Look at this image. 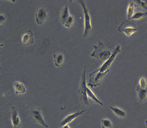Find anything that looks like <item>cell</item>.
Returning <instances> with one entry per match:
<instances>
[{
  "label": "cell",
  "mask_w": 147,
  "mask_h": 128,
  "mask_svg": "<svg viewBox=\"0 0 147 128\" xmlns=\"http://www.w3.org/2000/svg\"><path fill=\"white\" fill-rule=\"evenodd\" d=\"M120 46L117 44L110 58L107 61H105L100 67L89 74L88 86L93 88L100 85L106 74L109 72L111 65L113 64L115 57L120 52Z\"/></svg>",
  "instance_id": "obj_1"
},
{
  "label": "cell",
  "mask_w": 147,
  "mask_h": 128,
  "mask_svg": "<svg viewBox=\"0 0 147 128\" xmlns=\"http://www.w3.org/2000/svg\"><path fill=\"white\" fill-rule=\"evenodd\" d=\"M94 50L90 54V56L95 58L100 62L107 61L111 55L109 50L107 49L103 43L99 40L98 45H93Z\"/></svg>",
  "instance_id": "obj_2"
},
{
  "label": "cell",
  "mask_w": 147,
  "mask_h": 128,
  "mask_svg": "<svg viewBox=\"0 0 147 128\" xmlns=\"http://www.w3.org/2000/svg\"><path fill=\"white\" fill-rule=\"evenodd\" d=\"M86 66H85L83 73L81 76V79L80 82V86L78 90V93L79 95L80 101L82 104L86 106L90 105V102L88 99L87 94V85L86 80Z\"/></svg>",
  "instance_id": "obj_3"
},
{
  "label": "cell",
  "mask_w": 147,
  "mask_h": 128,
  "mask_svg": "<svg viewBox=\"0 0 147 128\" xmlns=\"http://www.w3.org/2000/svg\"><path fill=\"white\" fill-rule=\"evenodd\" d=\"M81 6L83 9V13L84 17V37L87 36L92 31V24L90 14L88 12V9L86 7V3L84 1H79Z\"/></svg>",
  "instance_id": "obj_4"
},
{
  "label": "cell",
  "mask_w": 147,
  "mask_h": 128,
  "mask_svg": "<svg viewBox=\"0 0 147 128\" xmlns=\"http://www.w3.org/2000/svg\"><path fill=\"white\" fill-rule=\"evenodd\" d=\"M30 118L31 120L36 124H39L43 126L44 128H48V125L45 121L41 110L38 108L31 109L30 112Z\"/></svg>",
  "instance_id": "obj_5"
},
{
  "label": "cell",
  "mask_w": 147,
  "mask_h": 128,
  "mask_svg": "<svg viewBox=\"0 0 147 128\" xmlns=\"http://www.w3.org/2000/svg\"><path fill=\"white\" fill-rule=\"evenodd\" d=\"M11 119L13 128H21L22 123L19 116L18 110L16 106H12L11 111L8 113Z\"/></svg>",
  "instance_id": "obj_6"
},
{
  "label": "cell",
  "mask_w": 147,
  "mask_h": 128,
  "mask_svg": "<svg viewBox=\"0 0 147 128\" xmlns=\"http://www.w3.org/2000/svg\"><path fill=\"white\" fill-rule=\"evenodd\" d=\"M127 20L123 21L121 24L120 25L118 29V31L123 32L127 36H131L133 34H134L138 30V28L132 26L127 23Z\"/></svg>",
  "instance_id": "obj_7"
},
{
  "label": "cell",
  "mask_w": 147,
  "mask_h": 128,
  "mask_svg": "<svg viewBox=\"0 0 147 128\" xmlns=\"http://www.w3.org/2000/svg\"><path fill=\"white\" fill-rule=\"evenodd\" d=\"M48 12L43 7H40L37 9L35 14V19L37 24L42 25L48 18Z\"/></svg>",
  "instance_id": "obj_8"
},
{
  "label": "cell",
  "mask_w": 147,
  "mask_h": 128,
  "mask_svg": "<svg viewBox=\"0 0 147 128\" xmlns=\"http://www.w3.org/2000/svg\"><path fill=\"white\" fill-rule=\"evenodd\" d=\"M86 110H82V111H78L74 113H73L71 115H70L69 116H67L62 121H61L59 125V127H61V126H64L65 125H67L69 123H71L72 121H73L74 120L78 117L79 116L82 115L85 111Z\"/></svg>",
  "instance_id": "obj_9"
},
{
  "label": "cell",
  "mask_w": 147,
  "mask_h": 128,
  "mask_svg": "<svg viewBox=\"0 0 147 128\" xmlns=\"http://www.w3.org/2000/svg\"><path fill=\"white\" fill-rule=\"evenodd\" d=\"M136 92L139 101L141 103H144L147 99V86L146 88H142L138 84L136 86Z\"/></svg>",
  "instance_id": "obj_10"
},
{
  "label": "cell",
  "mask_w": 147,
  "mask_h": 128,
  "mask_svg": "<svg viewBox=\"0 0 147 128\" xmlns=\"http://www.w3.org/2000/svg\"><path fill=\"white\" fill-rule=\"evenodd\" d=\"M34 35L31 31H26L22 36V43L24 44H32L34 43Z\"/></svg>",
  "instance_id": "obj_11"
},
{
  "label": "cell",
  "mask_w": 147,
  "mask_h": 128,
  "mask_svg": "<svg viewBox=\"0 0 147 128\" xmlns=\"http://www.w3.org/2000/svg\"><path fill=\"white\" fill-rule=\"evenodd\" d=\"M14 88L15 89V92L17 94H24L26 92V88L24 85L19 82H16L14 84Z\"/></svg>",
  "instance_id": "obj_12"
},
{
  "label": "cell",
  "mask_w": 147,
  "mask_h": 128,
  "mask_svg": "<svg viewBox=\"0 0 147 128\" xmlns=\"http://www.w3.org/2000/svg\"><path fill=\"white\" fill-rule=\"evenodd\" d=\"M136 7H137V5L135 3V2L133 1H130L128 8H127V19H128L127 20H129L130 19L132 18V17L133 16V15L135 13Z\"/></svg>",
  "instance_id": "obj_13"
},
{
  "label": "cell",
  "mask_w": 147,
  "mask_h": 128,
  "mask_svg": "<svg viewBox=\"0 0 147 128\" xmlns=\"http://www.w3.org/2000/svg\"><path fill=\"white\" fill-rule=\"evenodd\" d=\"M69 8H68V5H67L65 7L63 8L61 13L60 20L61 24H64L65 21H67V18L69 17Z\"/></svg>",
  "instance_id": "obj_14"
},
{
  "label": "cell",
  "mask_w": 147,
  "mask_h": 128,
  "mask_svg": "<svg viewBox=\"0 0 147 128\" xmlns=\"http://www.w3.org/2000/svg\"><path fill=\"white\" fill-rule=\"evenodd\" d=\"M110 109L118 117L120 118H124L126 116V112L123 110L118 108L117 107H113V106H110Z\"/></svg>",
  "instance_id": "obj_15"
},
{
  "label": "cell",
  "mask_w": 147,
  "mask_h": 128,
  "mask_svg": "<svg viewBox=\"0 0 147 128\" xmlns=\"http://www.w3.org/2000/svg\"><path fill=\"white\" fill-rule=\"evenodd\" d=\"M147 15V12L146 11H135L134 14L132 17V18L130 19L129 20H139L145 17Z\"/></svg>",
  "instance_id": "obj_16"
},
{
  "label": "cell",
  "mask_w": 147,
  "mask_h": 128,
  "mask_svg": "<svg viewBox=\"0 0 147 128\" xmlns=\"http://www.w3.org/2000/svg\"><path fill=\"white\" fill-rule=\"evenodd\" d=\"M54 62L55 66L59 67L63 64L64 61V56L62 54H57L53 55Z\"/></svg>",
  "instance_id": "obj_17"
},
{
  "label": "cell",
  "mask_w": 147,
  "mask_h": 128,
  "mask_svg": "<svg viewBox=\"0 0 147 128\" xmlns=\"http://www.w3.org/2000/svg\"><path fill=\"white\" fill-rule=\"evenodd\" d=\"M87 94L88 97L91 99L92 100L94 101L96 103L99 104L101 106H103V104L98 100V98L96 97V96L94 94V93L92 92V90L88 87H87Z\"/></svg>",
  "instance_id": "obj_18"
},
{
  "label": "cell",
  "mask_w": 147,
  "mask_h": 128,
  "mask_svg": "<svg viewBox=\"0 0 147 128\" xmlns=\"http://www.w3.org/2000/svg\"><path fill=\"white\" fill-rule=\"evenodd\" d=\"M101 126L102 128H112L113 123L108 119H103L101 121Z\"/></svg>",
  "instance_id": "obj_19"
},
{
  "label": "cell",
  "mask_w": 147,
  "mask_h": 128,
  "mask_svg": "<svg viewBox=\"0 0 147 128\" xmlns=\"http://www.w3.org/2000/svg\"><path fill=\"white\" fill-rule=\"evenodd\" d=\"M74 23V17L72 15H70L67 21L64 23V26L67 28H70Z\"/></svg>",
  "instance_id": "obj_20"
},
{
  "label": "cell",
  "mask_w": 147,
  "mask_h": 128,
  "mask_svg": "<svg viewBox=\"0 0 147 128\" xmlns=\"http://www.w3.org/2000/svg\"><path fill=\"white\" fill-rule=\"evenodd\" d=\"M135 2L143 8L147 12V1H135Z\"/></svg>",
  "instance_id": "obj_21"
},
{
  "label": "cell",
  "mask_w": 147,
  "mask_h": 128,
  "mask_svg": "<svg viewBox=\"0 0 147 128\" xmlns=\"http://www.w3.org/2000/svg\"><path fill=\"white\" fill-rule=\"evenodd\" d=\"M138 85H140L142 88H146L147 86V82L146 79L144 77H141L140 80Z\"/></svg>",
  "instance_id": "obj_22"
},
{
  "label": "cell",
  "mask_w": 147,
  "mask_h": 128,
  "mask_svg": "<svg viewBox=\"0 0 147 128\" xmlns=\"http://www.w3.org/2000/svg\"><path fill=\"white\" fill-rule=\"evenodd\" d=\"M6 18L5 17V16L3 14H1L0 15V23H1V24L5 23L6 21Z\"/></svg>",
  "instance_id": "obj_23"
},
{
  "label": "cell",
  "mask_w": 147,
  "mask_h": 128,
  "mask_svg": "<svg viewBox=\"0 0 147 128\" xmlns=\"http://www.w3.org/2000/svg\"><path fill=\"white\" fill-rule=\"evenodd\" d=\"M59 128H70L69 126L68 125H65L64 126H61V127H59Z\"/></svg>",
  "instance_id": "obj_24"
},
{
  "label": "cell",
  "mask_w": 147,
  "mask_h": 128,
  "mask_svg": "<svg viewBox=\"0 0 147 128\" xmlns=\"http://www.w3.org/2000/svg\"><path fill=\"white\" fill-rule=\"evenodd\" d=\"M145 124H146V126L147 127V120L145 121Z\"/></svg>",
  "instance_id": "obj_25"
},
{
  "label": "cell",
  "mask_w": 147,
  "mask_h": 128,
  "mask_svg": "<svg viewBox=\"0 0 147 128\" xmlns=\"http://www.w3.org/2000/svg\"></svg>",
  "instance_id": "obj_26"
}]
</instances>
